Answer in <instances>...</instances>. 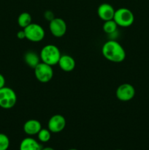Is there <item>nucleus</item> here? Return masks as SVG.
Instances as JSON below:
<instances>
[{"instance_id": "nucleus-1", "label": "nucleus", "mask_w": 149, "mask_h": 150, "mask_svg": "<svg viewBox=\"0 0 149 150\" xmlns=\"http://www.w3.org/2000/svg\"><path fill=\"white\" fill-rule=\"evenodd\" d=\"M102 53L106 59L112 62H122L126 58L125 50L119 42L113 40L107 41L104 44Z\"/></svg>"}, {"instance_id": "nucleus-2", "label": "nucleus", "mask_w": 149, "mask_h": 150, "mask_svg": "<svg viewBox=\"0 0 149 150\" xmlns=\"http://www.w3.org/2000/svg\"><path fill=\"white\" fill-rule=\"evenodd\" d=\"M61 54L58 47L55 45H47L42 48L40 51V59L42 62L51 66L56 65L58 63Z\"/></svg>"}, {"instance_id": "nucleus-3", "label": "nucleus", "mask_w": 149, "mask_h": 150, "mask_svg": "<svg viewBox=\"0 0 149 150\" xmlns=\"http://www.w3.org/2000/svg\"><path fill=\"white\" fill-rule=\"evenodd\" d=\"M113 20L118 26L121 27H129L134 23V16L129 9L121 7L115 10Z\"/></svg>"}, {"instance_id": "nucleus-4", "label": "nucleus", "mask_w": 149, "mask_h": 150, "mask_svg": "<svg viewBox=\"0 0 149 150\" xmlns=\"http://www.w3.org/2000/svg\"><path fill=\"white\" fill-rule=\"evenodd\" d=\"M17 103V95L13 89L4 86L0 89V107L4 109H10Z\"/></svg>"}, {"instance_id": "nucleus-5", "label": "nucleus", "mask_w": 149, "mask_h": 150, "mask_svg": "<svg viewBox=\"0 0 149 150\" xmlns=\"http://www.w3.org/2000/svg\"><path fill=\"white\" fill-rule=\"evenodd\" d=\"M26 34V39L31 42H38L45 38V30L42 26L35 23H32L23 29Z\"/></svg>"}, {"instance_id": "nucleus-6", "label": "nucleus", "mask_w": 149, "mask_h": 150, "mask_svg": "<svg viewBox=\"0 0 149 150\" xmlns=\"http://www.w3.org/2000/svg\"><path fill=\"white\" fill-rule=\"evenodd\" d=\"M34 75L38 81L41 83H48L53 77V70L52 66L44 62H40L34 69Z\"/></svg>"}, {"instance_id": "nucleus-7", "label": "nucleus", "mask_w": 149, "mask_h": 150, "mask_svg": "<svg viewBox=\"0 0 149 150\" xmlns=\"http://www.w3.org/2000/svg\"><path fill=\"white\" fill-rule=\"evenodd\" d=\"M115 95L119 100L127 102L134 98L135 95V89L130 83H123L117 88Z\"/></svg>"}, {"instance_id": "nucleus-8", "label": "nucleus", "mask_w": 149, "mask_h": 150, "mask_svg": "<svg viewBox=\"0 0 149 150\" xmlns=\"http://www.w3.org/2000/svg\"><path fill=\"white\" fill-rule=\"evenodd\" d=\"M49 29L56 38H61L67 32V23L61 18H55L49 23Z\"/></svg>"}, {"instance_id": "nucleus-9", "label": "nucleus", "mask_w": 149, "mask_h": 150, "mask_svg": "<svg viewBox=\"0 0 149 150\" xmlns=\"http://www.w3.org/2000/svg\"><path fill=\"white\" fill-rule=\"evenodd\" d=\"M66 126V120L61 114H55L50 118L48 123V130L53 133L62 131Z\"/></svg>"}, {"instance_id": "nucleus-10", "label": "nucleus", "mask_w": 149, "mask_h": 150, "mask_svg": "<svg viewBox=\"0 0 149 150\" xmlns=\"http://www.w3.org/2000/svg\"><path fill=\"white\" fill-rule=\"evenodd\" d=\"M115 12V10L113 7L108 3H102L98 7L97 9L98 16L103 21L113 19Z\"/></svg>"}, {"instance_id": "nucleus-11", "label": "nucleus", "mask_w": 149, "mask_h": 150, "mask_svg": "<svg viewBox=\"0 0 149 150\" xmlns=\"http://www.w3.org/2000/svg\"><path fill=\"white\" fill-rule=\"evenodd\" d=\"M41 129H42V125L40 122L37 120H27L23 125V131L29 136L37 135Z\"/></svg>"}, {"instance_id": "nucleus-12", "label": "nucleus", "mask_w": 149, "mask_h": 150, "mask_svg": "<svg viewBox=\"0 0 149 150\" xmlns=\"http://www.w3.org/2000/svg\"><path fill=\"white\" fill-rule=\"evenodd\" d=\"M58 66L64 72H71L75 67V61L71 56L64 54L61 55L58 63Z\"/></svg>"}, {"instance_id": "nucleus-13", "label": "nucleus", "mask_w": 149, "mask_h": 150, "mask_svg": "<svg viewBox=\"0 0 149 150\" xmlns=\"http://www.w3.org/2000/svg\"><path fill=\"white\" fill-rule=\"evenodd\" d=\"M19 150H42V146L33 138L27 137L21 141Z\"/></svg>"}, {"instance_id": "nucleus-14", "label": "nucleus", "mask_w": 149, "mask_h": 150, "mask_svg": "<svg viewBox=\"0 0 149 150\" xmlns=\"http://www.w3.org/2000/svg\"><path fill=\"white\" fill-rule=\"evenodd\" d=\"M24 62L29 67L34 69L40 63V57L34 51H27L24 55Z\"/></svg>"}, {"instance_id": "nucleus-15", "label": "nucleus", "mask_w": 149, "mask_h": 150, "mask_svg": "<svg viewBox=\"0 0 149 150\" xmlns=\"http://www.w3.org/2000/svg\"><path fill=\"white\" fill-rule=\"evenodd\" d=\"M32 18L31 15L29 13H22L19 15L18 18V23L19 26L24 29L26 26H29V24L32 23Z\"/></svg>"}, {"instance_id": "nucleus-16", "label": "nucleus", "mask_w": 149, "mask_h": 150, "mask_svg": "<svg viewBox=\"0 0 149 150\" xmlns=\"http://www.w3.org/2000/svg\"><path fill=\"white\" fill-rule=\"evenodd\" d=\"M118 26L115 23V21L112 19V20L104 21L102 29H103V31L105 33L108 34V35H111V34H113L114 32H116Z\"/></svg>"}, {"instance_id": "nucleus-17", "label": "nucleus", "mask_w": 149, "mask_h": 150, "mask_svg": "<svg viewBox=\"0 0 149 150\" xmlns=\"http://www.w3.org/2000/svg\"><path fill=\"white\" fill-rule=\"evenodd\" d=\"M37 137L39 142L42 143H46L51 140V132L48 129L42 128L37 133Z\"/></svg>"}, {"instance_id": "nucleus-18", "label": "nucleus", "mask_w": 149, "mask_h": 150, "mask_svg": "<svg viewBox=\"0 0 149 150\" xmlns=\"http://www.w3.org/2000/svg\"><path fill=\"white\" fill-rule=\"evenodd\" d=\"M10 146V139L4 133H0V150H7Z\"/></svg>"}, {"instance_id": "nucleus-19", "label": "nucleus", "mask_w": 149, "mask_h": 150, "mask_svg": "<svg viewBox=\"0 0 149 150\" xmlns=\"http://www.w3.org/2000/svg\"><path fill=\"white\" fill-rule=\"evenodd\" d=\"M54 13H53L51 10H47V11L45 12V13H44V17H45V18L46 19L47 21H51L53 20V19L55 18V17H54Z\"/></svg>"}, {"instance_id": "nucleus-20", "label": "nucleus", "mask_w": 149, "mask_h": 150, "mask_svg": "<svg viewBox=\"0 0 149 150\" xmlns=\"http://www.w3.org/2000/svg\"><path fill=\"white\" fill-rule=\"evenodd\" d=\"M17 38H18L19 40H23L26 39V34H25L24 30H20L19 32H18L17 33Z\"/></svg>"}, {"instance_id": "nucleus-21", "label": "nucleus", "mask_w": 149, "mask_h": 150, "mask_svg": "<svg viewBox=\"0 0 149 150\" xmlns=\"http://www.w3.org/2000/svg\"><path fill=\"white\" fill-rule=\"evenodd\" d=\"M5 86V79H4V76L0 73V89Z\"/></svg>"}, {"instance_id": "nucleus-22", "label": "nucleus", "mask_w": 149, "mask_h": 150, "mask_svg": "<svg viewBox=\"0 0 149 150\" xmlns=\"http://www.w3.org/2000/svg\"><path fill=\"white\" fill-rule=\"evenodd\" d=\"M42 150H55V149L52 147H50V146H47V147L42 148Z\"/></svg>"}, {"instance_id": "nucleus-23", "label": "nucleus", "mask_w": 149, "mask_h": 150, "mask_svg": "<svg viewBox=\"0 0 149 150\" xmlns=\"http://www.w3.org/2000/svg\"><path fill=\"white\" fill-rule=\"evenodd\" d=\"M68 150H78V149H70Z\"/></svg>"}, {"instance_id": "nucleus-24", "label": "nucleus", "mask_w": 149, "mask_h": 150, "mask_svg": "<svg viewBox=\"0 0 149 150\" xmlns=\"http://www.w3.org/2000/svg\"><path fill=\"white\" fill-rule=\"evenodd\" d=\"M115 150H122V149H115Z\"/></svg>"}]
</instances>
